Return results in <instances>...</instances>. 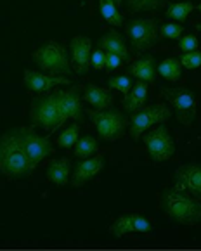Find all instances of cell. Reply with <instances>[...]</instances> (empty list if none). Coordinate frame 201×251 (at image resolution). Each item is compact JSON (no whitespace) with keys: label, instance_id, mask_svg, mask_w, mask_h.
Wrapping results in <instances>:
<instances>
[{"label":"cell","instance_id":"1","mask_svg":"<svg viewBox=\"0 0 201 251\" xmlns=\"http://www.w3.org/2000/svg\"><path fill=\"white\" fill-rule=\"evenodd\" d=\"M35 170L26 151L23 148L18 128L0 135V175L7 178L28 177Z\"/></svg>","mask_w":201,"mask_h":251},{"label":"cell","instance_id":"2","mask_svg":"<svg viewBox=\"0 0 201 251\" xmlns=\"http://www.w3.org/2000/svg\"><path fill=\"white\" fill-rule=\"evenodd\" d=\"M161 208L165 215L175 224H182V226L201 224V201L174 187L163 191Z\"/></svg>","mask_w":201,"mask_h":251},{"label":"cell","instance_id":"3","mask_svg":"<svg viewBox=\"0 0 201 251\" xmlns=\"http://www.w3.org/2000/svg\"><path fill=\"white\" fill-rule=\"evenodd\" d=\"M30 120L33 128H44L47 132H56L59 126H63L56 92H45L42 96L33 97L30 107Z\"/></svg>","mask_w":201,"mask_h":251},{"label":"cell","instance_id":"4","mask_svg":"<svg viewBox=\"0 0 201 251\" xmlns=\"http://www.w3.org/2000/svg\"><path fill=\"white\" fill-rule=\"evenodd\" d=\"M33 61L40 70L56 76H68L73 73L70 66V54L66 47L57 42H47L33 54Z\"/></svg>","mask_w":201,"mask_h":251},{"label":"cell","instance_id":"5","mask_svg":"<svg viewBox=\"0 0 201 251\" xmlns=\"http://www.w3.org/2000/svg\"><path fill=\"white\" fill-rule=\"evenodd\" d=\"M87 116L96 125V130L100 135V139H104L106 142L118 141L128 125L125 115H123L122 111L116 109V107H108V109L100 111L90 109L87 111Z\"/></svg>","mask_w":201,"mask_h":251},{"label":"cell","instance_id":"6","mask_svg":"<svg viewBox=\"0 0 201 251\" xmlns=\"http://www.w3.org/2000/svg\"><path fill=\"white\" fill-rule=\"evenodd\" d=\"M172 116V111L165 104H154V106L141 107L139 111L132 113L130 116V128L128 133L134 141H139L142 137V132L149 130L153 125L165 123Z\"/></svg>","mask_w":201,"mask_h":251},{"label":"cell","instance_id":"7","mask_svg":"<svg viewBox=\"0 0 201 251\" xmlns=\"http://www.w3.org/2000/svg\"><path fill=\"white\" fill-rule=\"evenodd\" d=\"M161 94L165 96V99L170 100L172 106L175 109V115L182 125L191 126L196 118V111H198V100L196 94L189 89H184V87H177V89H163Z\"/></svg>","mask_w":201,"mask_h":251},{"label":"cell","instance_id":"8","mask_svg":"<svg viewBox=\"0 0 201 251\" xmlns=\"http://www.w3.org/2000/svg\"><path fill=\"white\" fill-rule=\"evenodd\" d=\"M158 19H130L125 26L130 45L135 50H148L158 42Z\"/></svg>","mask_w":201,"mask_h":251},{"label":"cell","instance_id":"9","mask_svg":"<svg viewBox=\"0 0 201 251\" xmlns=\"http://www.w3.org/2000/svg\"><path fill=\"white\" fill-rule=\"evenodd\" d=\"M148 152L151 156V159L156 163L167 161L172 156L175 154V144H174V137L170 135L168 128L160 123L156 128H153L151 132H148L142 137Z\"/></svg>","mask_w":201,"mask_h":251},{"label":"cell","instance_id":"10","mask_svg":"<svg viewBox=\"0 0 201 251\" xmlns=\"http://www.w3.org/2000/svg\"><path fill=\"white\" fill-rule=\"evenodd\" d=\"M18 133H19V139H21V144L26 151L28 158L30 161L33 163V166L37 168V165L45 159L47 156H50L54 152V148L49 141V137H44V135H38L35 132L33 126H19L18 128Z\"/></svg>","mask_w":201,"mask_h":251},{"label":"cell","instance_id":"11","mask_svg":"<svg viewBox=\"0 0 201 251\" xmlns=\"http://www.w3.org/2000/svg\"><path fill=\"white\" fill-rule=\"evenodd\" d=\"M174 189L201 201V165L189 163L180 166L174 175Z\"/></svg>","mask_w":201,"mask_h":251},{"label":"cell","instance_id":"12","mask_svg":"<svg viewBox=\"0 0 201 251\" xmlns=\"http://www.w3.org/2000/svg\"><path fill=\"white\" fill-rule=\"evenodd\" d=\"M57 96V106H59L61 123L70 118L82 122L83 120V109H82V97H80V87H73L68 90H56Z\"/></svg>","mask_w":201,"mask_h":251},{"label":"cell","instance_id":"13","mask_svg":"<svg viewBox=\"0 0 201 251\" xmlns=\"http://www.w3.org/2000/svg\"><path fill=\"white\" fill-rule=\"evenodd\" d=\"M23 80H25V85H26L28 90L37 94H45L57 85H70L71 83L66 76H56V75H49V73L45 75L31 70H25Z\"/></svg>","mask_w":201,"mask_h":251},{"label":"cell","instance_id":"14","mask_svg":"<svg viewBox=\"0 0 201 251\" xmlns=\"http://www.w3.org/2000/svg\"><path fill=\"white\" fill-rule=\"evenodd\" d=\"M153 227L149 224L148 218H144L142 215H123L118 220H115L111 227H109V232L115 237H123L127 234H144L151 232Z\"/></svg>","mask_w":201,"mask_h":251},{"label":"cell","instance_id":"15","mask_svg":"<svg viewBox=\"0 0 201 251\" xmlns=\"http://www.w3.org/2000/svg\"><path fill=\"white\" fill-rule=\"evenodd\" d=\"M71 61L73 71L78 75H85L90 66V55H92V40L89 37H75L70 42Z\"/></svg>","mask_w":201,"mask_h":251},{"label":"cell","instance_id":"16","mask_svg":"<svg viewBox=\"0 0 201 251\" xmlns=\"http://www.w3.org/2000/svg\"><path fill=\"white\" fill-rule=\"evenodd\" d=\"M104 168V158L102 156H94V158H85L83 161L76 163L73 168V178L71 185L73 187H82L83 184L94 178L100 170Z\"/></svg>","mask_w":201,"mask_h":251},{"label":"cell","instance_id":"17","mask_svg":"<svg viewBox=\"0 0 201 251\" xmlns=\"http://www.w3.org/2000/svg\"><path fill=\"white\" fill-rule=\"evenodd\" d=\"M97 47H100L104 52H111V54H116L122 57V61L128 63L130 61V54H128L127 44L123 40V37L115 30H109L106 35L99 38L97 42Z\"/></svg>","mask_w":201,"mask_h":251},{"label":"cell","instance_id":"18","mask_svg":"<svg viewBox=\"0 0 201 251\" xmlns=\"http://www.w3.org/2000/svg\"><path fill=\"white\" fill-rule=\"evenodd\" d=\"M128 75L135 76L137 80H142L146 83H153L156 80V63L153 55H144L135 63L128 66Z\"/></svg>","mask_w":201,"mask_h":251},{"label":"cell","instance_id":"19","mask_svg":"<svg viewBox=\"0 0 201 251\" xmlns=\"http://www.w3.org/2000/svg\"><path fill=\"white\" fill-rule=\"evenodd\" d=\"M146 100H148V83L139 80L134 83L130 92L123 97V107H125V111H128L132 115V113L139 111L141 107H144Z\"/></svg>","mask_w":201,"mask_h":251},{"label":"cell","instance_id":"20","mask_svg":"<svg viewBox=\"0 0 201 251\" xmlns=\"http://www.w3.org/2000/svg\"><path fill=\"white\" fill-rule=\"evenodd\" d=\"M83 99L94 107V109H108L113 104V96L106 89H100V87L89 83L85 87V94H83Z\"/></svg>","mask_w":201,"mask_h":251},{"label":"cell","instance_id":"21","mask_svg":"<svg viewBox=\"0 0 201 251\" xmlns=\"http://www.w3.org/2000/svg\"><path fill=\"white\" fill-rule=\"evenodd\" d=\"M70 172H71V165L68 158H61V159H54V161L49 163L47 166V178L52 184L56 185H66L70 182Z\"/></svg>","mask_w":201,"mask_h":251},{"label":"cell","instance_id":"22","mask_svg":"<svg viewBox=\"0 0 201 251\" xmlns=\"http://www.w3.org/2000/svg\"><path fill=\"white\" fill-rule=\"evenodd\" d=\"M99 12L111 26L118 28L123 25V18L118 11V5L115 4V0H99Z\"/></svg>","mask_w":201,"mask_h":251},{"label":"cell","instance_id":"23","mask_svg":"<svg viewBox=\"0 0 201 251\" xmlns=\"http://www.w3.org/2000/svg\"><path fill=\"white\" fill-rule=\"evenodd\" d=\"M156 71L168 81H177L180 78V71H182V64H180L179 59L175 57H168V59L161 61L158 64Z\"/></svg>","mask_w":201,"mask_h":251},{"label":"cell","instance_id":"24","mask_svg":"<svg viewBox=\"0 0 201 251\" xmlns=\"http://www.w3.org/2000/svg\"><path fill=\"white\" fill-rule=\"evenodd\" d=\"M194 9H196V5L193 2H189V0H186V2H172L167 7V14L165 16L179 23H184Z\"/></svg>","mask_w":201,"mask_h":251},{"label":"cell","instance_id":"25","mask_svg":"<svg viewBox=\"0 0 201 251\" xmlns=\"http://www.w3.org/2000/svg\"><path fill=\"white\" fill-rule=\"evenodd\" d=\"M97 149H99V144H97V141L94 139L92 135H85L76 141V144H75V156L76 158H90V156H94L97 152Z\"/></svg>","mask_w":201,"mask_h":251},{"label":"cell","instance_id":"26","mask_svg":"<svg viewBox=\"0 0 201 251\" xmlns=\"http://www.w3.org/2000/svg\"><path fill=\"white\" fill-rule=\"evenodd\" d=\"M168 0H127L125 7L130 12H141V11H156V9L167 5Z\"/></svg>","mask_w":201,"mask_h":251},{"label":"cell","instance_id":"27","mask_svg":"<svg viewBox=\"0 0 201 251\" xmlns=\"http://www.w3.org/2000/svg\"><path fill=\"white\" fill-rule=\"evenodd\" d=\"M78 133H80V125H70L57 139V144L63 149H70L76 144L78 141Z\"/></svg>","mask_w":201,"mask_h":251},{"label":"cell","instance_id":"28","mask_svg":"<svg viewBox=\"0 0 201 251\" xmlns=\"http://www.w3.org/2000/svg\"><path fill=\"white\" fill-rule=\"evenodd\" d=\"M108 87L109 89L120 90L123 96H127L132 87H134V81L130 80V76H113L108 80Z\"/></svg>","mask_w":201,"mask_h":251},{"label":"cell","instance_id":"29","mask_svg":"<svg viewBox=\"0 0 201 251\" xmlns=\"http://www.w3.org/2000/svg\"><path fill=\"white\" fill-rule=\"evenodd\" d=\"M180 64L187 70H196V68L201 66V52L198 50H191V52H186V54L180 57Z\"/></svg>","mask_w":201,"mask_h":251},{"label":"cell","instance_id":"30","mask_svg":"<svg viewBox=\"0 0 201 251\" xmlns=\"http://www.w3.org/2000/svg\"><path fill=\"white\" fill-rule=\"evenodd\" d=\"M160 33L163 38H170V40H179L182 35V26L175 25V23H167L160 28Z\"/></svg>","mask_w":201,"mask_h":251},{"label":"cell","instance_id":"31","mask_svg":"<svg viewBox=\"0 0 201 251\" xmlns=\"http://www.w3.org/2000/svg\"><path fill=\"white\" fill-rule=\"evenodd\" d=\"M104 59H106V52L100 47H97L92 52V55H90V66L94 70H100V68H104Z\"/></svg>","mask_w":201,"mask_h":251},{"label":"cell","instance_id":"32","mask_svg":"<svg viewBox=\"0 0 201 251\" xmlns=\"http://www.w3.org/2000/svg\"><path fill=\"white\" fill-rule=\"evenodd\" d=\"M179 47H180V50H184V52L196 50V49H198V38L194 37V35H186V37H180L179 38Z\"/></svg>","mask_w":201,"mask_h":251},{"label":"cell","instance_id":"33","mask_svg":"<svg viewBox=\"0 0 201 251\" xmlns=\"http://www.w3.org/2000/svg\"><path fill=\"white\" fill-rule=\"evenodd\" d=\"M122 64V57L116 54H111V52H106V59H104V68L106 71H113Z\"/></svg>","mask_w":201,"mask_h":251},{"label":"cell","instance_id":"34","mask_svg":"<svg viewBox=\"0 0 201 251\" xmlns=\"http://www.w3.org/2000/svg\"><path fill=\"white\" fill-rule=\"evenodd\" d=\"M115 4H116V5H118V7H120V5L123 4V0H115Z\"/></svg>","mask_w":201,"mask_h":251},{"label":"cell","instance_id":"35","mask_svg":"<svg viewBox=\"0 0 201 251\" xmlns=\"http://www.w3.org/2000/svg\"><path fill=\"white\" fill-rule=\"evenodd\" d=\"M196 30L201 31V23H198V25H196Z\"/></svg>","mask_w":201,"mask_h":251},{"label":"cell","instance_id":"36","mask_svg":"<svg viewBox=\"0 0 201 251\" xmlns=\"http://www.w3.org/2000/svg\"><path fill=\"white\" fill-rule=\"evenodd\" d=\"M196 9H198V11H200V12H201V2H200V4H198V5H196Z\"/></svg>","mask_w":201,"mask_h":251}]
</instances>
